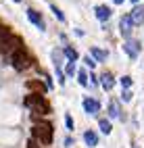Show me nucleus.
<instances>
[{"mask_svg": "<svg viewBox=\"0 0 144 148\" xmlns=\"http://www.w3.org/2000/svg\"><path fill=\"white\" fill-rule=\"evenodd\" d=\"M132 2H140V0H132Z\"/></svg>", "mask_w": 144, "mask_h": 148, "instance_id": "31", "label": "nucleus"}, {"mask_svg": "<svg viewBox=\"0 0 144 148\" xmlns=\"http://www.w3.org/2000/svg\"><path fill=\"white\" fill-rule=\"evenodd\" d=\"M82 106H84V111L88 115H98L100 113V100H96L92 96H86L82 100Z\"/></svg>", "mask_w": 144, "mask_h": 148, "instance_id": "4", "label": "nucleus"}, {"mask_svg": "<svg viewBox=\"0 0 144 148\" xmlns=\"http://www.w3.org/2000/svg\"><path fill=\"white\" fill-rule=\"evenodd\" d=\"M132 96H134V94H132L130 90H123V92H121V100H123V102H130Z\"/></svg>", "mask_w": 144, "mask_h": 148, "instance_id": "25", "label": "nucleus"}, {"mask_svg": "<svg viewBox=\"0 0 144 148\" xmlns=\"http://www.w3.org/2000/svg\"><path fill=\"white\" fill-rule=\"evenodd\" d=\"M130 17H132L134 25H142V23H144V6H136V8H132Z\"/></svg>", "mask_w": 144, "mask_h": 148, "instance_id": "13", "label": "nucleus"}, {"mask_svg": "<svg viewBox=\"0 0 144 148\" xmlns=\"http://www.w3.org/2000/svg\"><path fill=\"white\" fill-rule=\"evenodd\" d=\"M17 48H21V42H19L17 38L13 36V38H8L6 42H2V44H0V52H2V54L11 52V54H13V52L17 50Z\"/></svg>", "mask_w": 144, "mask_h": 148, "instance_id": "8", "label": "nucleus"}, {"mask_svg": "<svg viewBox=\"0 0 144 148\" xmlns=\"http://www.w3.org/2000/svg\"><path fill=\"white\" fill-rule=\"evenodd\" d=\"M25 106L32 111V115L34 117H46V115H50L52 113V106L48 104V100L44 98V94H27L25 96Z\"/></svg>", "mask_w": 144, "mask_h": 148, "instance_id": "2", "label": "nucleus"}, {"mask_svg": "<svg viewBox=\"0 0 144 148\" xmlns=\"http://www.w3.org/2000/svg\"><path fill=\"white\" fill-rule=\"evenodd\" d=\"M13 2H21V0H13Z\"/></svg>", "mask_w": 144, "mask_h": 148, "instance_id": "30", "label": "nucleus"}, {"mask_svg": "<svg viewBox=\"0 0 144 148\" xmlns=\"http://www.w3.org/2000/svg\"><path fill=\"white\" fill-rule=\"evenodd\" d=\"M90 54H92L94 61H98V63H104V61L109 58V52H107V50H102V48H98V46H92Z\"/></svg>", "mask_w": 144, "mask_h": 148, "instance_id": "14", "label": "nucleus"}, {"mask_svg": "<svg viewBox=\"0 0 144 148\" xmlns=\"http://www.w3.org/2000/svg\"><path fill=\"white\" fill-rule=\"evenodd\" d=\"M56 77H59V84L65 86V73L61 71V69H56Z\"/></svg>", "mask_w": 144, "mask_h": 148, "instance_id": "27", "label": "nucleus"}, {"mask_svg": "<svg viewBox=\"0 0 144 148\" xmlns=\"http://www.w3.org/2000/svg\"><path fill=\"white\" fill-rule=\"evenodd\" d=\"M32 138L36 142H40L42 146H50L52 140H54V130H52V125L48 123V121H42V119H38V117H32Z\"/></svg>", "mask_w": 144, "mask_h": 148, "instance_id": "1", "label": "nucleus"}, {"mask_svg": "<svg viewBox=\"0 0 144 148\" xmlns=\"http://www.w3.org/2000/svg\"><path fill=\"white\" fill-rule=\"evenodd\" d=\"M84 63H86V65H88L90 69H92V67L96 65V61H94V58H92V56H86V58H84Z\"/></svg>", "mask_w": 144, "mask_h": 148, "instance_id": "28", "label": "nucleus"}, {"mask_svg": "<svg viewBox=\"0 0 144 148\" xmlns=\"http://www.w3.org/2000/svg\"><path fill=\"white\" fill-rule=\"evenodd\" d=\"M84 142L88 148H96L98 146V134H96L94 130H86L84 132Z\"/></svg>", "mask_w": 144, "mask_h": 148, "instance_id": "12", "label": "nucleus"}, {"mask_svg": "<svg viewBox=\"0 0 144 148\" xmlns=\"http://www.w3.org/2000/svg\"><path fill=\"white\" fill-rule=\"evenodd\" d=\"M94 15H96L98 21H109L111 15H113V11H111V6H107V4H98V6L94 8Z\"/></svg>", "mask_w": 144, "mask_h": 148, "instance_id": "10", "label": "nucleus"}, {"mask_svg": "<svg viewBox=\"0 0 144 148\" xmlns=\"http://www.w3.org/2000/svg\"><path fill=\"white\" fill-rule=\"evenodd\" d=\"M100 86H102V90H107V92H111L115 88V77H113L111 71H104L100 75Z\"/></svg>", "mask_w": 144, "mask_h": 148, "instance_id": "11", "label": "nucleus"}, {"mask_svg": "<svg viewBox=\"0 0 144 148\" xmlns=\"http://www.w3.org/2000/svg\"><path fill=\"white\" fill-rule=\"evenodd\" d=\"M109 117H111V119H115V117H121L119 104L115 102V100H111V102H109Z\"/></svg>", "mask_w": 144, "mask_h": 148, "instance_id": "19", "label": "nucleus"}, {"mask_svg": "<svg viewBox=\"0 0 144 148\" xmlns=\"http://www.w3.org/2000/svg\"><path fill=\"white\" fill-rule=\"evenodd\" d=\"M8 38H13V32H11V27L4 25V23H0V44L6 42Z\"/></svg>", "mask_w": 144, "mask_h": 148, "instance_id": "17", "label": "nucleus"}, {"mask_svg": "<svg viewBox=\"0 0 144 148\" xmlns=\"http://www.w3.org/2000/svg\"><path fill=\"white\" fill-rule=\"evenodd\" d=\"M75 73V63H67L65 67V75H73Z\"/></svg>", "mask_w": 144, "mask_h": 148, "instance_id": "24", "label": "nucleus"}, {"mask_svg": "<svg viewBox=\"0 0 144 148\" xmlns=\"http://www.w3.org/2000/svg\"><path fill=\"white\" fill-rule=\"evenodd\" d=\"M63 56L67 58L69 63H75L80 58V54H77V50H75L73 46H63Z\"/></svg>", "mask_w": 144, "mask_h": 148, "instance_id": "15", "label": "nucleus"}, {"mask_svg": "<svg viewBox=\"0 0 144 148\" xmlns=\"http://www.w3.org/2000/svg\"><path fill=\"white\" fill-rule=\"evenodd\" d=\"M113 2H115V4H123L125 0H113Z\"/></svg>", "mask_w": 144, "mask_h": 148, "instance_id": "29", "label": "nucleus"}, {"mask_svg": "<svg viewBox=\"0 0 144 148\" xmlns=\"http://www.w3.org/2000/svg\"><path fill=\"white\" fill-rule=\"evenodd\" d=\"M52 63L56 69H61V63H63V48L61 50H52Z\"/></svg>", "mask_w": 144, "mask_h": 148, "instance_id": "20", "label": "nucleus"}, {"mask_svg": "<svg viewBox=\"0 0 144 148\" xmlns=\"http://www.w3.org/2000/svg\"><path fill=\"white\" fill-rule=\"evenodd\" d=\"M25 88H27L32 94H44V92H48L46 84L40 82V79H27V82H25Z\"/></svg>", "mask_w": 144, "mask_h": 148, "instance_id": "7", "label": "nucleus"}, {"mask_svg": "<svg viewBox=\"0 0 144 148\" xmlns=\"http://www.w3.org/2000/svg\"><path fill=\"white\" fill-rule=\"evenodd\" d=\"M123 50H125V54H128V56L136 58V56L140 54V50H142V46H140V42H138V40H132V38H130V40L123 44Z\"/></svg>", "mask_w": 144, "mask_h": 148, "instance_id": "6", "label": "nucleus"}, {"mask_svg": "<svg viewBox=\"0 0 144 148\" xmlns=\"http://www.w3.org/2000/svg\"><path fill=\"white\" fill-rule=\"evenodd\" d=\"M27 19H29V23H34L40 32H44V29H46V25H44V21H42V15L38 13L36 8H29V11H27Z\"/></svg>", "mask_w": 144, "mask_h": 148, "instance_id": "9", "label": "nucleus"}, {"mask_svg": "<svg viewBox=\"0 0 144 148\" xmlns=\"http://www.w3.org/2000/svg\"><path fill=\"white\" fill-rule=\"evenodd\" d=\"M50 11L54 13V17H56V19H59V21H61V23L65 21V15H63V11H61V8H59V6H56V4H50Z\"/></svg>", "mask_w": 144, "mask_h": 148, "instance_id": "21", "label": "nucleus"}, {"mask_svg": "<svg viewBox=\"0 0 144 148\" xmlns=\"http://www.w3.org/2000/svg\"><path fill=\"white\" fill-rule=\"evenodd\" d=\"M34 63V58L32 54L27 52V48L21 46V48H17V50L11 54V65L15 67V71H25V69H29Z\"/></svg>", "mask_w": 144, "mask_h": 148, "instance_id": "3", "label": "nucleus"}, {"mask_svg": "<svg viewBox=\"0 0 144 148\" xmlns=\"http://www.w3.org/2000/svg\"><path fill=\"white\" fill-rule=\"evenodd\" d=\"M119 29H121V36L123 38H132V29H134V21H132V17L130 15H123L121 17V23H119Z\"/></svg>", "mask_w": 144, "mask_h": 148, "instance_id": "5", "label": "nucleus"}, {"mask_svg": "<svg viewBox=\"0 0 144 148\" xmlns=\"http://www.w3.org/2000/svg\"><path fill=\"white\" fill-rule=\"evenodd\" d=\"M27 148H42V146H40V142H36L34 138H29V140H27Z\"/></svg>", "mask_w": 144, "mask_h": 148, "instance_id": "26", "label": "nucleus"}, {"mask_svg": "<svg viewBox=\"0 0 144 148\" xmlns=\"http://www.w3.org/2000/svg\"><path fill=\"white\" fill-rule=\"evenodd\" d=\"M65 125H67V132H73V117L69 113H65Z\"/></svg>", "mask_w": 144, "mask_h": 148, "instance_id": "23", "label": "nucleus"}, {"mask_svg": "<svg viewBox=\"0 0 144 148\" xmlns=\"http://www.w3.org/2000/svg\"><path fill=\"white\" fill-rule=\"evenodd\" d=\"M132 84H134V79H132L130 75H123V77H121V86H123V90H130Z\"/></svg>", "mask_w": 144, "mask_h": 148, "instance_id": "22", "label": "nucleus"}, {"mask_svg": "<svg viewBox=\"0 0 144 148\" xmlns=\"http://www.w3.org/2000/svg\"><path fill=\"white\" fill-rule=\"evenodd\" d=\"M98 127H100V132H102L104 136H109V134L113 132V125H111L109 119H98Z\"/></svg>", "mask_w": 144, "mask_h": 148, "instance_id": "18", "label": "nucleus"}, {"mask_svg": "<svg viewBox=\"0 0 144 148\" xmlns=\"http://www.w3.org/2000/svg\"><path fill=\"white\" fill-rule=\"evenodd\" d=\"M77 84H80L82 88H88V86H90V77H88V73H86L84 67L77 71Z\"/></svg>", "mask_w": 144, "mask_h": 148, "instance_id": "16", "label": "nucleus"}]
</instances>
